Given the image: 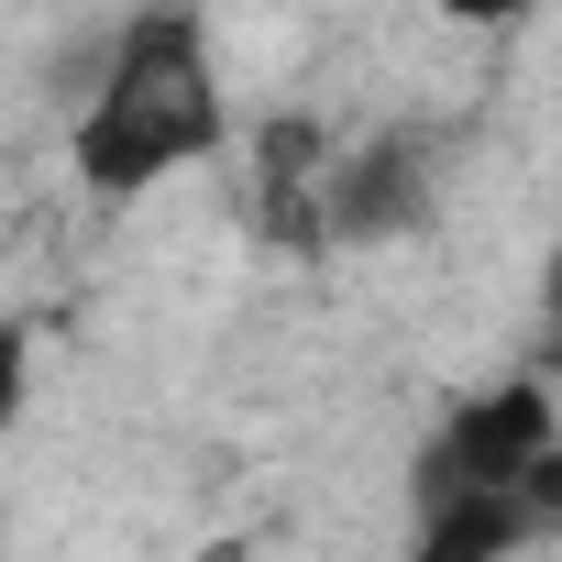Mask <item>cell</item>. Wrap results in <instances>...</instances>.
<instances>
[{
  "label": "cell",
  "mask_w": 562,
  "mask_h": 562,
  "mask_svg": "<svg viewBox=\"0 0 562 562\" xmlns=\"http://www.w3.org/2000/svg\"><path fill=\"white\" fill-rule=\"evenodd\" d=\"M23 386H34V342H23V321H0V441L23 419Z\"/></svg>",
  "instance_id": "cell-4"
},
{
  "label": "cell",
  "mask_w": 562,
  "mask_h": 562,
  "mask_svg": "<svg viewBox=\"0 0 562 562\" xmlns=\"http://www.w3.org/2000/svg\"><path fill=\"white\" fill-rule=\"evenodd\" d=\"M507 551H529V529L507 507H419L397 562H507Z\"/></svg>",
  "instance_id": "cell-3"
},
{
  "label": "cell",
  "mask_w": 562,
  "mask_h": 562,
  "mask_svg": "<svg viewBox=\"0 0 562 562\" xmlns=\"http://www.w3.org/2000/svg\"><path fill=\"white\" fill-rule=\"evenodd\" d=\"M221 133H232V89H221L210 23L188 12V0H144V12L111 34L89 100H78L67 155H78V177L100 199H144V188L210 166Z\"/></svg>",
  "instance_id": "cell-1"
},
{
  "label": "cell",
  "mask_w": 562,
  "mask_h": 562,
  "mask_svg": "<svg viewBox=\"0 0 562 562\" xmlns=\"http://www.w3.org/2000/svg\"><path fill=\"white\" fill-rule=\"evenodd\" d=\"M419 507H507L529 540L562 529V342L441 419L419 463Z\"/></svg>",
  "instance_id": "cell-2"
},
{
  "label": "cell",
  "mask_w": 562,
  "mask_h": 562,
  "mask_svg": "<svg viewBox=\"0 0 562 562\" xmlns=\"http://www.w3.org/2000/svg\"><path fill=\"white\" fill-rule=\"evenodd\" d=\"M441 12H452V23H485V34H496V23H518V12H540V0H441Z\"/></svg>",
  "instance_id": "cell-5"
},
{
  "label": "cell",
  "mask_w": 562,
  "mask_h": 562,
  "mask_svg": "<svg viewBox=\"0 0 562 562\" xmlns=\"http://www.w3.org/2000/svg\"><path fill=\"white\" fill-rule=\"evenodd\" d=\"M540 299H551V321H562V243H551V288H540Z\"/></svg>",
  "instance_id": "cell-6"
}]
</instances>
